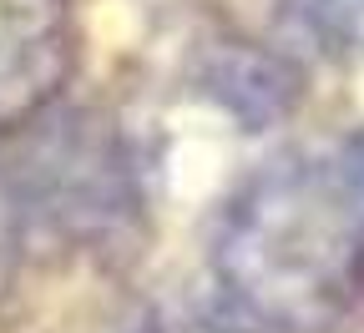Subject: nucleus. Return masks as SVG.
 <instances>
[{"label": "nucleus", "instance_id": "nucleus-1", "mask_svg": "<svg viewBox=\"0 0 364 333\" xmlns=\"http://www.w3.org/2000/svg\"><path fill=\"white\" fill-rule=\"evenodd\" d=\"M213 268L258 328L339 323L364 288V131L253 172L223 212Z\"/></svg>", "mask_w": 364, "mask_h": 333}, {"label": "nucleus", "instance_id": "nucleus-2", "mask_svg": "<svg viewBox=\"0 0 364 333\" xmlns=\"http://www.w3.org/2000/svg\"><path fill=\"white\" fill-rule=\"evenodd\" d=\"M11 187L21 217H41L61 237H81V243L112 237L136 202L127 157L97 116H66L46 126L21 157Z\"/></svg>", "mask_w": 364, "mask_h": 333}, {"label": "nucleus", "instance_id": "nucleus-3", "mask_svg": "<svg viewBox=\"0 0 364 333\" xmlns=\"http://www.w3.org/2000/svg\"><path fill=\"white\" fill-rule=\"evenodd\" d=\"M76 71L71 0H0V136L36 126Z\"/></svg>", "mask_w": 364, "mask_h": 333}, {"label": "nucleus", "instance_id": "nucleus-4", "mask_svg": "<svg viewBox=\"0 0 364 333\" xmlns=\"http://www.w3.org/2000/svg\"><path fill=\"white\" fill-rule=\"evenodd\" d=\"M208 91L243 121H268L294 102V71L279 56H263L253 45H233V51L213 56Z\"/></svg>", "mask_w": 364, "mask_h": 333}, {"label": "nucleus", "instance_id": "nucleus-5", "mask_svg": "<svg viewBox=\"0 0 364 333\" xmlns=\"http://www.w3.org/2000/svg\"><path fill=\"white\" fill-rule=\"evenodd\" d=\"M284 16L334 56H364V0H279Z\"/></svg>", "mask_w": 364, "mask_h": 333}, {"label": "nucleus", "instance_id": "nucleus-6", "mask_svg": "<svg viewBox=\"0 0 364 333\" xmlns=\"http://www.w3.org/2000/svg\"><path fill=\"white\" fill-rule=\"evenodd\" d=\"M136 333H258V323L233 303H167L152 308Z\"/></svg>", "mask_w": 364, "mask_h": 333}, {"label": "nucleus", "instance_id": "nucleus-7", "mask_svg": "<svg viewBox=\"0 0 364 333\" xmlns=\"http://www.w3.org/2000/svg\"><path fill=\"white\" fill-rule=\"evenodd\" d=\"M21 237H26V217H21V202H16V187H11V177L0 172V288H6V283H11V273H16Z\"/></svg>", "mask_w": 364, "mask_h": 333}]
</instances>
